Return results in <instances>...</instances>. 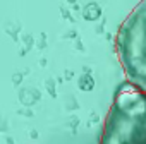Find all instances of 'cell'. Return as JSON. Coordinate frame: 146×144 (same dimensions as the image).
Instances as JSON below:
<instances>
[{"mask_svg": "<svg viewBox=\"0 0 146 144\" xmlns=\"http://www.w3.org/2000/svg\"><path fill=\"white\" fill-rule=\"evenodd\" d=\"M100 144H146V94L129 83L113 96Z\"/></svg>", "mask_w": 146, "mask_h": 144, "instance_id": "1", "label": "cell"}, {"mask_svg": "<svg viewBox=\"0 0 146 144\" xmlns=\"http://www.w3.org/2000/svg\"><path fill=\"white\" fill-rule=\"evenodd\" d=\"M115 50L127 83L146 94V0H141L120 24Z\"/></svg>", "mask_w": 146, "mask_h": 144, "instance_id": "2", "label": "cell"}]
</instances>
